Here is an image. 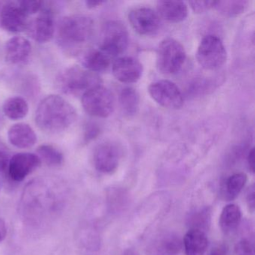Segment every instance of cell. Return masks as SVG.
Returning a JSON list of instances; mask_svg holds the SVG:
<instances>
[{"instance_id":"6da1fadb","label":"cell","mask_w":255,"mask_h":255,"mask_svg":"<svg viewBox=\"0 0 255 255\" xmlns=\"http://www.w3.org/2000/svg\"><path fill=\"white\" fill-rule=\"evenodd\" d=\"M77 119L74 107L59 95H49L38 104L35 122L49 134H58L68 129Z\"/></svg>"},{"instance_id":"7a4b0ae2","label":"cell","mask_w":255,"mask_h":255,"mask_svg":"<svg viewBox=\"0 0 255 255\" xmlns=\"http://www.w3.org/2000/svg\"><path fill=\"white\" fill-rule=\"evenodd\" d=\"M94 29L93 20L88 16H67L60 20L57 26L58 44L67 55H78L92 38Z\"/></svg>"},{"instance_id":"3957f363","label":"cell","mask_w":255,"mask_h":255,"mask_svg":"<svg viewBox=\"0 0 255 255\" xmlns=\"http://www.w3.org/2000/svg\"><path fill=\"white\" fill-rule=\"evenodd\" d=\"M101 79L96 73L79 66H72L61 71L56 79V88L65 95L83 96L92 88L101 86Z\"/></svg>"},{"instance_id":"277c9868","label":"cell","mask_w":255,"mask_h":255,"mask_svg":"<svg viewBox=\"0 0 255 255\" xmlns=\"http://www.w3.org/2000/svg\"><path fill=\"white\" fill-rule=\"evenodd\" d=\"M186 53L184 47L173 38L163 40L157 49L156 67L166 75L178 73L184 65Z\"/></svg>"},{"instance_id":"5b68a950","label":"cell","mask_w":255,"mask_h":255,"mask_svg":"<svg viewBox=\"0 0 255 255\" xmlns=\"http://www.w3.org/2000/svg\"><path fill=\"white\" fill-rule=\"evenodd\" d=\"M129 45V33L126 26L119 21L105 23L101 36L99 47L101 51L109 56L122 54Z\"/></svg>"},{"instance_id":"8992f818","label":"cell","mask_w":255,"mask_h":255,"mask_svg":"<svg viewBox=\"0 0 255 255\" xmlns=\"http://www.w3.org/2000/svg\"><path fill=\"white\" fill-rule=\"evenodd\" d=\"M198 64L204 69L214 71L223 66L227 60V51L220 38L207 35L201 40L196 52Z\"/></svg>"},{"instance_id":"52a82bcc","label":"cell","mask_w":255,"mask_h":255,"mask_svg":"<svg viewBox=\"0 0 255 255\" xmlns=\"http://www.w3.org/2000/svg\"><path fill=\"white\" fill-rule=\"evenodd\" d=\"M82 105L90 116L105 119L114 111L115 98L108 89L101 85L92 88L82 96Z\"/></svg>"},{"instance_id":"ba28073f","label":"cell","mask_w":255,"mask_h":255,"mask_svg":"<svg viewBox=\"0 0 255 255\" xmlns=\"http://www.w3.org/2000/svg\"><path fill=\"white\" fill-rule=\"evenodd\" d=\"M148 92L159 105L170 110H178L184 103L180 89L169 80H159L152 83L149 86Z\"/></svg>"},{"instance_id":"9c48e42d","label":"cell","mask_w":255,"mask_h":255,"mask_svg":"<svg viewBox=\"0 0 255 255\" xmlns=\"http://www.w3.org/2000/svg\"><path fill=\"white\" fill-rule=\"evenodd\" d=\"M28 16L18 1H0V28L10 32H22L26 29Z\"/></svg>"},{"instance_id":"30bf717a","label":"cell","mask_w":255,"mask_h":255,"mask_svg":"<svg viewBox=\"0 0 255 255\" xmlns=\"http://www.w3.org/2000/svg\"><path fill=\"white\" fill-rule=\"evenodd\" d=\"M122 158L120 147L113 142L99 144L94 152V165L103 174H113L119 168Z\"/></svg>"},{"instance_id":"8fae6325","label":"cell","mask_w":255,"mask_h":255,"mask_svg":"<svg viewBox=\"0 0 255 255\" xmlns=\"http://www.w3.org/2000/svg\"><path fill=\"white\" fill-rule=\"evenodd\" d=\"M128 17L132 29L141 35H154L160 28V17L151 8H135Z\"/></svg>"},{"instance_id":"7c38bea8","label":"cell","mask_w":255,"mask_h":255,"mask_svg":"<svg viewBox=\"0 0 255 255\" xmlns=\"http://www.w3.org/2000/svg\"><path fill=\"white\" fill-rule=\"evenodd\" d=\"M41 164V159L35 153H16L8 162V174L14 181L21 182L37 169Z\"/></svg>"},{"instance_id":"4fadbf2b","label":"cell","mask_w":255,"mask_h":255,"mask_svg":"<svg viewBox=\"0 0 255 255\" xmlns=\"http://www.w3.org/2000/svg\"><path fill=\"white\" fill-rule=\"evenodd\" d=\"M28 35L37 42H47L54 35L55 24L51 10L44 9L38 17L28 22Z\"/></svg>"},{"instance_id":"5bb4252c","label":"cell","mask_w":255,"mask_h":255,"mask_svg":"<svg viewBox=\"0 0 255 255\" xmlns=\"http://www.w3.org/2000/svg\"><path fill=\"white\" fill-rule=\"evenodd\" d=\"M142 72V65L134 58H119L113 65V75L121 83H136L141 78Z\"/></svg>"},{"instance_id":"9a60e30c","label":"cell","mask_w":255,"mask_h":255,"mask_svg":"<svg viewBox=\"0 0 255 255\" xmlns=\"http://www.w3.org/2000/svg\"><path fill=\"white\" fill-rule=\"evenodd\" d=\"M183 247L178 235L172 232L161 233L147 246L149 255H177Z\"/></svg>"},{"instance_id":"2e32d148","label":"cell","mask_w":255,"mask_h":255,"mask_svg":"<svg viewBox=\"0 0 255 255\" xmlns=\"http://www.w3.org/2000/svg\"><path fill=\"white\" fill-rule=\"evenodd\" d=\"M31 52L32 45L29 40L23 37H14L5 44V60L11 65H20L27 62Z\"/></svg>"},{"instance_id":"e0dca14e","label":"cell","mask_w":255,"mask_h":255,"mask_svg":"<svg viewBox=\"0 0 255 255\" xmlns=\"http://www.w3.org/2000/svg\"><path fill=\"white\" fill-rule=\"evenodd\" d=\"M9 142L17 148L26 149L35 145L37 135L27 124L18 123L12 125L8 131Z\"/></svg>"},{"instance_id":"ac0fdd59","label":"cell","mask_w":255,"mask_h":255,"mask_svg":"<svg viewBox=\"0 0 255 255\" xmlns=\"http://www.w3.org/2000/svg\"><path fill=\"white\" fill-rule=\"evenodd\" d=\"M159 17L170 23H180L188 16V6L181 1H158L156 3Z\"/></svg>"},{"instance_id":"d6986e66","label":"cell","mask_w":255,"mask_h":255,"mask_svg":"<svg viewBox=\"0 0 255 255\" xmlns=\"http://www.w3.org/2000/svg\"><path fill=\"white\" fill-rule=\"evenodd\" d=\"M186 255H204L208 247V239L205 232L190 229L183 240Z\"/></svg>"},{"instance_id":"ffe728a7","label":"cell","mask_w":255,"mask_h":255,"mask_svg":"<svg viewBox=\"0 0 255 255\" xmlns=\"http://www.w3.org/2000/svg\"><path fill=\"white\" fill-rule=\"evenodd\" d=\"M82 64L85 69L94 73L107 71L110 66V56L101 50H90L82 57Z\"/></svg>"},{"instance_id":"44dd1931","label":"cell","mask_w":255,"mask_h":255,"mask_svg":"<svg viewBox=\"0 0 255 255\" xmlns=\"http://www.w3.org/2000/svg\"><path fill=\"white\" fill-rule=\"evenodd\" d=\"M242 219V213L238 205L229 204L222 210L219 218V225L221 230L225 234H231L235 231Z\"/></svg>"},{"instance_id":"7402d4cb","label":"cell","mask_w":255,"mask_h":255,"mask_svg":"<svg viewBox=\"0 0 255 255\" xmlns=\"http://www.w3.org/2000/svg\"><path fill=\"white\" fill-rule=\"evenodd\" d=\"M3 113L11 120H20L27 116L29 105L26 100L21 97H11L4 103Z\"/></svg>"},{"instance_id":"603a6c76","label":"cell","mask_w":255,"mask_h":255,"mask_svg":"<svg viewBox=\"0 0 255 255\" xmlns=\"http://www.w3.org/2000/svg\"><path fill=\"white\" fill-rule=\"evenodd\" d=\"M139 95L132 88H125L119 96V104L124 114L132 116L136 114L139 107Z\"/></svg>"},{"instance_id":"cb8c5ba5","label":"cell","mask_w":255,"mask_h":255,"mask_svg":"<svg viewBox=\"0 0 255 255\" xmlns=\"http://www.w3.org/2000/svg\"><path fill=\"white\" fill-rule=\"evenodd\" d=\"M249 5L246 0L215 1L214 8L227 17H236L244 12Z\"/></svg>"},{"instance_id":"d4e9b609","label":"cell","mask_w":255,"mask_h":255,"mask_svg":"<svg viewBox=\"0 0 255 255\" xmlns=\"http://www.w3.org/2000/svg\"><path fill=\"white\" fill-rule=\"evenodd\" d=\"M187 221L190 229L199 230L204 232L210 225L211 210L209 207L195 210L189 214Z\"/></svg>"},{"instance_id":"484cf974","label":"cell","mask_w":255,"mask_h":255,"mask_svg":"<svg viewBox=\"0 0 255 255\" xmlns=\"http://www.w3.org/2000/svg\"><path fill=\"white\" fill-rule=\"evenodd\" d=\"M37 155L50 166H59L64 162V155L59 149L50 144H42L37 148Z\"/></svg>"},{"instance_id":"4316f807","label":"cell","mask_w":255,"mask_h":255,"mask_svg":"<svg viewBox=\"0 0 255 255\" xmlns=\"http://www.w3.org/2000/svg\"><path fill=\"white\" fill-rule=\"evenodd\" d=\"M247 175L237 173L228 177L225 183V195L228 200H234L238 196L247 183Z\"/></svg>"},{"instance_id":"83f0119b","label":"cell","mask_w":255,"mask_h":255,"mask_svg":"<svg viewBox=\"0 0 255 255\" xmlns=\"http://www.w3.org/2000/svg\"><path fill=\"white\" fill-rule=\"evenodd\" d=\"M20 7L26 15H32L41 11L44 8V2L42 1H31V0H23L18 1Z\"/></svg>"},{"instance_id":"f1b7e54d","label":"cell","mask_w":255,"mask_h":255,"mask_svg":"<svg viewBox=\"0 0 255 255\" xmlns=\"http://www.w3.org/2000/svg\"><path fill=\"white\" fill-rule=\"evenodd\" d=\"M237 255H255V247L253 243L249 240L243 239L236 244L234 248Z\"/></svg>"},{"instance_id":"f546056e","label":"cell","mask_w":255,"mask_h":255,"mask_svg":"<svg viewBox=\"0 0 255 255\" xmlns=\"http://www.w3.org/2000/svg\"><path fill=\"white\" fill-rule=\"evenodd\" d=\"M189 5L195 12L203 13L214 8L215 1H192Z\"/></svg>"},{"instance_id":"4dcf8cb0","label":"cell","mask_w":255,"mask_h":255,"mask_svg":"<svg viewBox=\"0 0 255 255\" xmlns=\"http://www.w3.org/2000/svg\"><path fill=\"white\" fill-rule=\"evenodd\" d=\"M100 133V128L96 124L88 123L85 127L84 130V141L86 142L95 139Z\"/></svg>"},{"instance_id":"1f68e13d","label":"cell","mask_w":255,"mask_h":255,"mask_svg":"<svg viewBox=\"0 0 255 255\" xmlns=\"http://www.w3.org/2000/svg\"><path fill=\"white\" fill-rule=\"evenodd\" d=\"M246 201L249 210L253 213L255 209V186L252 184L246 192Z\"/></svg>"},{"instance_id":"d6a6232c","label":"cell","mask_w":255,"mask_h":255,"mask_svg":"<svg viewBox=\"0 0 255 255\" xmlns=\"http://www.w3.org/2000/svg\"><path fill=\"white\" fill-rule=\"evenodd\" d=\"M8 155L5 152L0 150V173L5 171L8 168Z\"/></svg>"},{"instance_id":"836d02e7","label":"cell","mask_w":255,"mask_h":255,"mask_svg":"<svg viewBox=\"0 0 255 255\" xmlns=\"http://www.w3.org/2000/svg\"><path fill=\"white\" fill-rule=\"evenodd\" d=\"M228 248L225 245H219L212 249L210 255H227Z\"/></svg>"},{"instance_id":"e575fe53","label":"cell","mask_w":255,"mask_h":255,"mask_svg":"<svg viewBox=\"0 0 255 255\" xmlns=\"http://www.w3.org/2000/svg\"><path fill=\"white\" fill-rule=\"evenodd\" d=\"M248 165H249V170L252 173L255 172V148H252L249 151L247 157Z\"/></svg>"},{"instance_id":"d590c367","label":"cell","mask_w":255,"mask_h":255,"mask_svg":"<svg viewBox=\"0 0 255 255\" xmlns=\"http://www.w3.org/2000/svg\"><path fill=\"white\" fill-rule=\"evenodd\" d=\"M7 236V226L5 221L0 218V243L6 238Z\"/></svg>"},{"instance_id":"8d00e7d4","label":"cell","mask_w":255,"mask_h":255,"mask_svg":"<svg viewBox=\"0 0 255 255\" xmlns=\"http://www.w3.org/2000/svg\"><path fill=\"white\" fill-rule=\"evenodd\" d=\"M104 1H98V0H89L86 1V4L89 8H95L97 7L101 6V5L104 3Z\"/></svg>"},{"instance_id":"74e56055","label":"cell","mask_w":255,"mask_h":255,"mask_svg":"<svg viewBox=\"0 0 255 255\" xmlns=\"http://www.w3.org/2000/svg\"><path fill=\"white\" fill-rule=\"evenodd\" d=\"M122 255H139L135 250L132 249H128L124 252Z\"/></svg>"}]
</instances>
